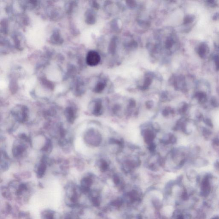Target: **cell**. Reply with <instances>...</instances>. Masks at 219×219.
I'll list each match as a JSON object with an SVG mask.
<instances>
[{
    "mask_svg": "<svg viewBox=\"0 0 219 219\" xmlns=\"http://www.w3.org/2000/svg\"><path fill=\"white\" fill-rule=\"evenodd\" d=\"M101 58L100 54L95 51H90L87 54L86 58L87 64L91 67L97 66L100 63Z\"/></svg>",
    "mask_w": 219,
    "mask_h": 219,
    "instance_id": "6da1fadb",
    "label": "cell"
},
{
    "mask_svg": "<svg viewBox=\"0 0 219 219\" xmlns=\"http://www.w3.org/2000/svg\"><path fill=\"white\" fill-rule=\"evenodd\" d=\"M211 191V186L208 178H205L201 186V194L204 197H207L210 194Z\"/></svg>",
    "mask_w": 219,
    "mask_h": 219,
    "instance_id": "7a4b0ae2",
    "label": "cell"
},
{
    "mask_svg": "<svg viewBox=\"0 0 219 219\" xmlns=\"http://www.w3.org/2000/svg\"><path fill=\"white\" fill-rule=\"evenodd\" d=\"M93 183L92 179L89 177L84 178L81 181V191L84 193L88 192Z\"/></svg>",
    "mask_w": 219,
    "mask_h": 219,
    "instance_id": "3957f363",
    "label": "cell"
},
{
    "mask_svg": "<svg viewBox=\"0 0 219 219\" xmlns=\"http://www.w3.org/2000/svg\"><path fill=\"white\" fill-rule=\"evenodd\" d=\"M65 115L68 121L70 123H72L75 120V113L74 110L71 107L67 108L65 111Z\"/></svg>",
    "mask_w": 219,
    "mask_h": 219,
    "instance_id": "277c9868",
    "label": "cell"
},
{
    "mask_svg": "<svg viewBox=\"0 0 219 219\" xmlns=\"http://www.w3.org/2000/svg\"><path fill=\"white\" fill-rule=\"evenodd\" d=\"M145 141L147 143L150 144L152 143L153 140L154 138V135L152 132L150 130H146L144 134Z\"/></svg>",
    "mask_w": 219,
    "mask_h": 219,
    "instance_id": "5b68a950",
    "label": "cell"
},
{
    "mask_svg": "<svg viewBox=\"0 0 219 219\" xmlns=\"http://www.w3.org/2000/svg\"><path fill=\"white\" fill-rule=\"evenodd\" d=\"M46 169L45 164L42 163L39 165L37 171V176L39 178H41L43 176Z\"/></svg>",
    "mask_w": 219,
    "mask_h": 219,
    "instance_id": "8992f818",
    "label": "cell"
},
{
    "mask_svg": "<svg viewBox=\"0 0 219 219\" xmlns=\"http://www.w3.org/2000/svg\"><path fill=\"white\" fill-rule=\"evenodd\" d=\"M54 212L50 210H45L42 214V219H55Z\"/></svg>",
    "mask_w": 219,
    "mask_h": 219,
    "instance_id": "52a82bcc",
    "label": "cell"
},
{
    "mask_svg": "<svg viewBox=\"0 0 219 219\" xmlns=\"http://www.w3.org/2000/svg\"><path fill=\"white\" fill-rule=\"evenodd\" d=\"M128 197L131 202H135L139 199V194L137 191L133 190L128 193Z\"/></svg>",
    "mask_w": 219,
    "mask_h": 219,
    "instance_id": "ba28073f",
    "label": "cell"
},
{
    "mask_svg": "<svg viewBox=\"0 0 219 219\" xmlns=\"http://www.w3.org/2000/svg\"><path fill=\"white\" fill-rule=\"evenodd\" d=\"M102 104L100 102H97L95 104L94 110V114L95 115H99L100 114L101 110H102Z\"/></svg>",
    "mask_w": 219,
    "mask_h": 219,
    "instance_id": "9c48e42d",
    "label": "cell"
},
{
    "mask_svg": "<svg viewBox=\"0 0 219 219\" xmlns=\"http://www.w3.org/2000/svg\"><path fill=\"white\" fill-rule=\"evenodd\" d=\"M108 164L105 161L102 160L100 162V169L102 171H105L108 169Z\"/></svg>",
    "mask_w": 219,
    "mask_h": 219,
    "instance_id": "30bf717a",
    "label": "cell"
},
{
    "mask_svg": "<svg viewBox=\"0 0 219 219\" xmlns=\"http://www.w3.org/2000/svg\"><path fill=\"white\" fill-rule=\"evenodd\" d=\"M92 202L94 206H99L100 204V199L98 196H93L92 198Z\"/></svg>",
    "mask_w": 219,
    "mask_h": 219,
    "instance_id": "8fae6325",
    "label": "cell"
},
{
    "mask_svg": "<svg viewBox=\"0 0 219 219\" xmlns=\"http://www.w3.org/2000/svg\"><path fill=\"white\" fill-rule=\"evenodd\" d=\"M105 87V85L103 83H99L96 86L95 88V91L97 93H100L104 90Z\"/></svg>",
    "mask_w": 219,
    "mask_h": 219,
    "instance_id": "7c38bea8",
    "label": "cell"
},
{
    "mask_svg": "<svg viewBox=\"0 0 219 219\" xmlns=\"http://www.w3.org/2000/svg\"><path fill=\"white\" fill-rule=\"evenodd\" d=\"M122 199H116L113 201L111 203V205L113 206H116V207H119L122 205Z\"/></svg>",
    "mask_w": 219,
    "mask_h": 219,
    "instance_id": "4fadbf2b",
    "label": "cell"
},
{
    "mask_svg": "<svg viewBox=\"0 0 219 219\" xmlns=\"http://www.w3.org/2000/svg\"><path fill=\"white\" fill-rule=\"evenodd\" d=\"M23 150L21 147H18L16 148V149H14V152H13V154L15 155V156H17L21 154L22 153Z\"/></svg>",
    "mask_w": 219,
    "mask_h": 219,
    "instance_id": "5bb4252c",
    "label": "cell"
},
{
    "mask_svg": "<svg viewBox=\"0 0 219 219\" xmlns=\"http://www.w3.org/2000/svg\"><path fill=\"white\" fill-rule=\"evenodd\" d=\"M113 182H114V184L116 185H119L120 182V179L119 177L118 176H114L113 178Z\"/></svg>",
    "mask_w": 219,
    "mask_h": 219,
    "instance_id": "9a60e30c",
    "label": "cell"
},
{
    "mask_svg": "<svg viewBox=\"0 0 219 219\" xmlns=\"http://www.w3.org/2000/svg\"><path fill=\"white\" fill-rule=\"evenodd\" d=\"M176 219H185L184 215L182 214H180L177 215L176 217Z\"/></svg>",
    "mask_w": 219,
    "mask_h": 219,
    "instance_id": "2e32d148",
    "label": "cell"
},
{
    "mask_svg": "<svg viewBox=\"0 0 219 219\" xmlns=\"http://www.w3.org/2000/svg\"><path fill=\"white\" fill-rule=\"evenodd\" d=\"M64 219H71V218L69 214H67V215L65 216V218H64Z\"/></svg>",
    "mask_w": 219,
    "mask_h": 219,
    "instance_id": "e0dca14e",
    "label": "cell"
},
{
    "mask_svg": "<svg viewBox=\"0 0 219 219\" xmlns=\"http://www.w3.org/2000/svg\"><path fill=\"white\" fill-rule=\"evenodd\" d=\"M212 219H219V217L218 216H216V217H214Z\"/></svg>",
    "mask_w": 219,
    "mask_h": 219,
    "instance_id": "ac0fdd59",
    "label": "cell"
},
{
    "mask_svg": "<svg viewBox=\"0 0 219 219\" xmlns=\"http://www.w3.org/2000/svg\"><path fill=\"white\" fill-rule=\"evenodd\" d=\"M137 219H142V217L141 216H138Z\"/></svg>",
    "mask_w": 219,
    "mask_h": 219,
    "instance_id": "d6986e66",
    "label": "cell"
}]
</instances>
